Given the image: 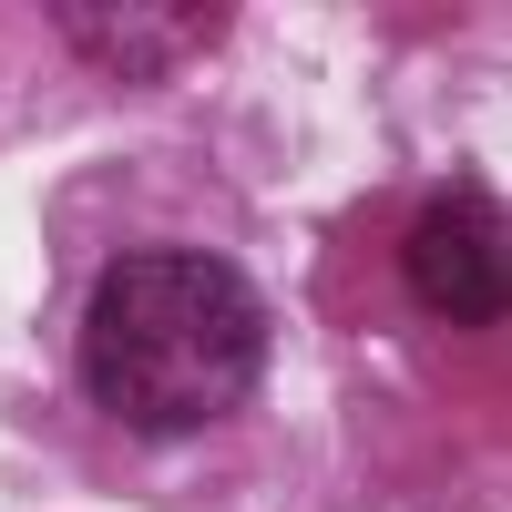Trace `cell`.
Listing matches in <instances>:
<instances>
[{
	"mask_svg": "<svg viewBox=\"0 0 512 512\" xmlns=\"http://www.w3.org/2000/svg\"><path fill=\"white\" fill-rule=\"evenodd\" d=\"M267 297L236 256L216 246H134L113 256L82 297V328H72V369L93 390L103 420L144 441H175V431H216L256 400L267 379Z\"/></svg>",
	"mask_w": 512,
	"mask_h": 512,
	"instance_id": "cell-1",
	"label": "cell"
},
{
	"mask_svg": "<svg viewBox=\"0 0 512 512\" xmlns=\"http://www.w3.org/2000/svg\"><path fill=\"white\" fill-rule=\"evenodd\" d=\"M400 277L431 318L451 328H492L512 308V226H502V195L482 175H451L420 195V216L400 236Z\"/></svg>",
	"mask_w": 512,
	"mask_h": 512,
	"instance_id": "cell-2",
	"label": "cell"
},
{
	"mask_svg": "<svg viewBox=\"0 0 512 512\" xmlns=\"http://www.w3.org/2000/svg\"><path fill=\"white\" fill-rule=\"evenodd\" d=\"M52 31L72 41L82 62H103L123 82H154L175 72L185 52H205V41L226 31V0H195V11H134V0H62Z\"/></svg>",
	"mask_w": 512,
	"mask_h": 512,
	"instance_id": "cell-3",
	"label": "cell"
}]
</instances>
